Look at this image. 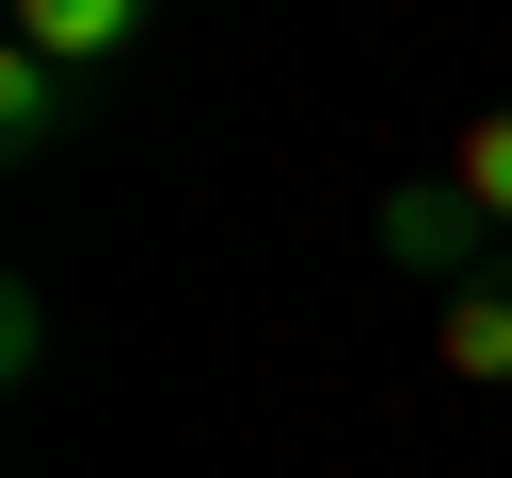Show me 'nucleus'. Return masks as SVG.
Masks as SVG:
<instances>
[{
  "instance_id": "f257e3e1",
  "label": "nucleus",
  "mask_w": 512,
  "mask_h": 478,
  "mask_svg": "<svg viewBox=\"0 0 512 478\" xmlns=\"http://www.w3.org/2000/svg\"><path fill=\"white\" fill-rule=\"evenodd\" d=\"M376 257H393V274H427V291H478L512 239L478 222V188H461V171H410V188L376 205Z\"/></svg>"
},
{
  "instance_id": "f03ea898",
  "label": "nucleus",
  "mask_w": 512,
  "mask_h": 478,
  "mask_svg": "<svg viewBox=\"0 0 512 478\" xmlns=\"http://www.w3.org/2000/svg\"><path fill=\"white\" fill-rule=\"evenodd\" d=\"M0 18H18V52H52V69H86V86H103V69L154 35V0H0Z\"/></svg>"
},
{
  "instance_id": "7ed1b4c3",
  "label": "nucleus",
  "mask_w": 512,
  "mask_h": 478,
  "mask_svg": "<svg viewBox=\"0 0 512 478\" xmlns=\"http://www.w3.org/2000/svg\"><path fill=\"white\" fill-rule=\"evenodd\" d=\"M86 137V69H52V52H0V154L18 171H52Z\"/></svg>"
},
{
  "instance_id": "20e7f679",
  "label": "nucleus",
  "mask_w": 512,
  "mask_h": 478,
  "mask_svg": "<svg viewBox=\"0 0 512 478\" xmlns=\"http://www.w3.org/2000/svg\"><path fill=\"white\" fill-rule=\"evenodd\" d=\"M427 342H444V376H461V393H512V257H495L478 291H444V308H427Z\"/></svg>"
},
{
  "instance_id": "39448f33",
  "label": "nucleus",
  "mask_w": 512,
  "mask_h": 478,
  "mask_svg": "<svg viewBox=\"0 0 512 478\" xmlns=\"http://www.w3.org/2000/svg\"><path fill=\"white\" fill-rule=\"evenodd\" d=\"M444 171H461V188H478V222H495V239H512V103H495V120H478V137H461V154H444Z\"/></svg>"
}]
</instances>
